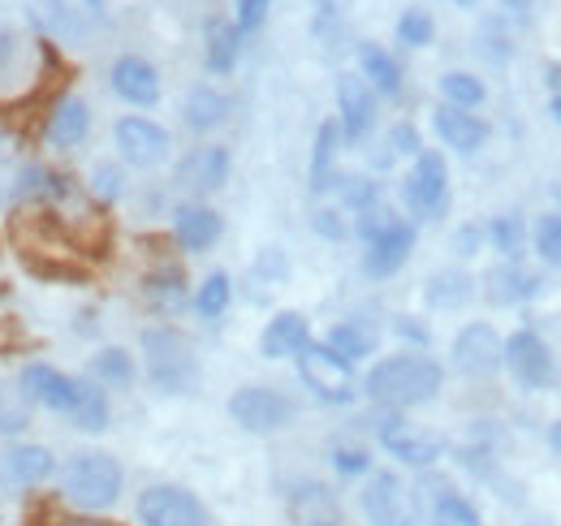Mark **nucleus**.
I'll use <instances>...</instances> for the list:
<instances>
[{"mask_svg":"<svg viewBox=\"0 0 561 526\" xmlns=\"http://www.w3.org/2000/svg\"><path fill=\"white\" fill-rule=\"evenodd\" d=\"M440 380H445V371L427 354H393V358H380L367 371L363 389H367L371 401H380V405L407 410V405L432 401V397L440 393Z\"/></svg>","mask_w":561,"mask_h":526,"instance_id":"f257e3e1","label":"nucleus"},{"mask_svg":"<svg viewBox=\"0 0 561 526\" xmlns=\"http://www.w3.org/2000/svg\"><path fill=\"white\" fill-rule=\"evenodd\" d=\"M142 354H147V376L160 393H195L199 389V354L191 336L178 329H147L142 332Z\"/></svg>","mask_w":561,"mask_h":526,"instance_id":"f03ea898","label":"nucleus"},{"mask_svg":"<svg viewBox=\"0 0 561 526\" xmlns=\"http://www.w3.org/2000/svg\"><path fill=\"white\" fill-rule=\"evenodd\" d=\"M61 483H66V496H70L78 510L100 514V510L117 505V496H122V466L108 458V454L87 449V454H73L70 458Z\"/></svg>","mask_w":561,"mask_h":526,"instance_id":"7ed1b4c3","label":"nucleus"},{"mask_svg":"<svg viewBox=\"0 0 561 526\" xmlns=\"http://www.w3.org/2000/svg\"><path fill=\"white\" fill-rule=\"evenodd\" d=\"M294 358H298V376H302V385L320 397V401H329V405H346V401H354V367L342 358V354H333L329 345H311V341H307Z\"/></svg>","mask_w":561,"mask_h":526,"instance_id":"20e7f679","label":"nucleus"},{"mask_svg":"<svg viewBox=\"0 0 561 526\" xmlns=\"http://www.w3.org/2000/svg\"><path fill=\"white\" fill-rule=\"evenodd\" d=\"M229 419L251 432V436H268L294 423V401L277 389H264V385H247L229 397Z\"/></svg>","mask_w":561,"mask_h":526,"instance_id":"39448f33","label":"nucleus"},{"mask_svg":"<svg viewBox=\"0 0 561 526\" xmlns=\"http://www.w3.org/2000/svg\"><path fill=\"white\" fill-rule=\"evenodd\" d=\"M363 514L371 526H415L420 518V505H415V492L398 479V474H371L367 488H363Z\"/></svg>","mask_w":561,"mask_h":526,"instance_id":"423d86ee","label":"nucleus"},{"mask_svg":"<svg viewBox=\"0 0 561 526\" xmlns=\"http://www.w3.org/2000/svg\"><path fill=\"white\" fill-rule=\"evenodd\" d=\"M402 198H407V207H411L420 220H436V216L445 211V203H449V169H445V156L420 151V156H415V169H411V178H407V186H402Z\"/></svg>","mask_w":561,"mask_h":526,"instance_id":"0eeeda50","label":"nucleus"},{"mask_svg":"<svg viewBox=\"0 0 561 526\" xmlns=\"http://www.w3.org/2000/svg\"><path fill=\"white\" fill-rule=\"evenodd\" d=\"M139 523L142 526H208V510L199 496L173 483H156L139 496Z\"/></svg>","mask_w":561,"mask_h":526,"instance_id":"6e6552de","label":"nucleus"},{"mask_svg":"<svg viewBox=\"0 0 561 526\" xmlns=\"http://www.w3.org/2000/svg\"><path fill=\"white\" fill-rule=\"evenodd\" d=\"M501 363L510 367L514 385L527 389V393H536V389H545L553 380V354L536 332H514L501 345Z\"/></svg>","mask_w":561,"mask_h":526,"instance_id":"1a4fd4ad","label":"nucleus"},{"mask_svg":"<svg viewBox=\"0 0 561 526\" xmlns=\"http://www.w3.org/2000/svg\"><path fill=\"white\" fill-rule=\"evenodd\" d=\"M117 147H122V160L126 164H135V169H156V164H164L169 160V130L164 126H156V122H147V117H122L117 122Z\"/></svg>","mask_w":561,"mask_h":526,"instance_id":"9d476101","label":"nucleus"},{"mask_svg":"<svg viewBox=\"0 0 561 526\" xmlns=\"http://www.w3.org/2000/svg\"><path fill=\"white\" fill-rule=\"evenodd\" d=\"M501 336L492 332V324H467V329L454 336V367L471 380L492 376L501 367Z\"/></svg>","mask_w":561,"mask_h":526,"instance_id":"9b49d317","label":"nucleus"},{"mask_svg":"<svg viewBox=\"0 0 561 526\" xmlns=\"http://www.w3.org/2000/svg\"><path fill=\"white\" fill-rule=\"evenodd\" d=\"M18 389L26 393V401H35V405H44V410H57V414H70L73 401H78V380H70L66 371H57V367H48V363L22 367Z\"/></svg>","mask_w":561,"mask_h":526,"instance_id":"f8f14e48","label":"nucleus"},{"mask_svg":"<svg viewBox=\"0 0 561 526\" xmlns=\"http://www.w3.org/2000/svg\"><path fill=\"white\" fill-rule=\"evenodd\" d=\"M337 108H342V138L363 142L376 126V91L363 82V73H342L337 78Z\"/></svg>","mask_w":561,"mask_h":526,"instance_id":"ddd939ff","label":"nucleus"},{"mask_svg":"<svg viewBox=\"0 0 561 526\" xmlns=\"http://www.w3.org/2000/svg\"><path fill=\"white\" fill-rule=\"evenodd\" d=\"M380 441H385V449H389L393 458L407 461V466H432V461L445 454V441H440V436H432V432H423V427H411V423H402V419H389L385 432H380Z\"/></svg>","mask_w":561,"mask_h":526,"instance_id":"4468645a","label":"nucleus"},{"mask_svg":"<svg viewBox=\"0 0 561 526\" xmlns=\"http://www.w3.org/2000/svg\"><path fill=\"white\" fill-rule=\"evenodd\" d=\"M229 182V151L225 147H195L182 164H178V186L195 191V195H211Z\"/></svg>","mask_w":561,"mask_h":526,"instance_id":"2eb2a0df","label":"nucleus"},{"mask_svg":"<svg viewBox=\"0 0 561 526\" xmlns=\"http://www.w3.org/2000/svg\"><path fill=\"white\" fill-rule=\"evenodd\" d=\"M411 251H415V229L407 225V220H398L389 233H380V238H371L367 242V251H363V272L367 276H393L402 263L411 260Z\"/></svg>","mask_w":561,"mask_h":526,"instance_id":"dca6fc26","label":"nucleus"},{"mask_svg":"<svg viewBox=\"0 0 561 526\" xmlns=\"http://www.w3.org/2000/svg\"><path fill=\"white\" fill-rule=\"evenodd\" d=\"M432 126H436L445 147H454V151H462V156H471V151H480V147L489 142V122H480L476 113L454 108V104H440V108L432 113Z\"/></svg>","mask_w":561,"mask_h":526,"instance_id":"f3484780","label":"nucleus"},{"mask_svg":"<svg viewBox=\"0 0 561 526\" xmlns=\"http://www.w3.org/2000/svg\"><path fill=\"white\" fill-rule=\"evenodd\" d=\"M220 216L211 211L208 203H182L178 211H173V238H178V247L182 251H211L216 247V238H220Z\"/></svg>","mask_w":561,"mask_h":526,"instance_id":"a211bd4d","label":"nucleus"},{"mask_svg":"<svg viewBox=\"0 0 561 526\" xmlns=\"http://www.w3.org/2000/svg\"><path fill=\"white\" fill-rule=\"evenodd\" d=\"M113 91L135 108H151L160 100V73L142 57H122L113 66Z\"/></svg>","mask_w":561,"mask_h":526,"instance_id":"6ab92c4d","label":"nucleus"},{"mask_svg":"<svg viewBox=\"0 0 561 526\" xmlns=\"http://www.w3.org/2000/svg\"><path fill=\"white\" fill-rule=\"evenodd\" d=\"M484 294H489V302L514 307V302H527V298L540 294V276L527 272L518 260H510L501 263V267H492L489 276H484Z\"/></svg>","mask_w":561,"mask_h":526,"instance_id":"aec40b11","label":"nucleus"},{"mask_svg":"<svg viewBox=\"0 0 561 526\" xmlns=\"http://www.w3.org/2000/svg\"><path fill=\"white\" fill-rule=\"evenodd\" d=\"M307 341H311L307 316H298V311H280V316L268 320V329H264V336H260V354H264V358H294Z\"/></svg>","mask_w":561,"mask_h":526,"instance_id":"412c9836","label":"nucleus"},{"mask_svg":"<svg viewBox=\"0 0 561 526\" xmlns=\"http://www.w3.org/2000/svg\"><path fill=\"white\" fill-rule=\"evenodd\" d=\"M87 130H91V108H87V100H78V95L57 100V108H53V117H48V142L61 147V151H70V147H78V142L87 138Z\"/></svg>","mask_w":561,"mask_h":526,"instance_id":"4be33fe9","label":"nucleus"},{"mask_svg":"<svg viewBox=\"0 0 561 526\" xmlns=\"http://www.w3.org/2000/svg\"><path fill=\"white\" fill-rule=\"evenodd\" d=\"M238 53H242V31L229 18H208V26H204V61H208L211 73H229L238 66Z\"/></svg>","mask_w":561,"mask_h":526,"instance_id":"5701e85b","label":"nucleus"},{"mask_svg":"<svg viewBox=\"0 0 561 526\" xmlns=\"http://www.w3.org/2000/svg\"><path fill=\"white\" fill-rule=\"evenodd\" d=\"M471 294H476V281H471L462 267L432 272V276H427V289H423V298H427L432 311H458V307L471 302Z\"/></svg>","mask_w":561,"mask_h":526,"instance_id":"b1692460","label":"nucleus"},{"mask_svg":"<svg viewBox=\"0 0 561 526\" xmlns=\"http://www.w3.org/2000/svg\"><path fill=\"white\" fill-rule=\"evenodd\" d=\"M142 294H147V302H151L156 311H178V307H186V298H191V289H186V272L173 267V263H164V267L147 272Z\"/></svg>","mask_w":561,"mask_h":526,"instance_id":"393cba45","label":"nucleus"},{"mask_svg":"<svg viewBox=\"0 0 561 526\" xmlns=\"http://www.w3.org/2000/svg\"><path fill=\"white\" fill-rule=\"evenodd\" d=\"M53 470H57V458H53V449H44V445H13V449L4 454V474H9L13 483H44Z\"/></svg>","mask_w":561,"mask_h":526,"instance_id":"a878e982","label":"nucleus"},{"mask_svg":"<svg viewBox=\"0 0 561 526\" xmlns=\"http://www.w3.org/2000/svg\"><path fill=\"white\" fill-rule=\"evenodd\" d=\"M358 69H363V82L371 91H380V95H398L402 91V69L380 44H358Z\"/></svg>","mask_w":561,"mask_h":526,"instance_id":"bb28decb","label":"nucleus"},{"mask_svg":"<svg viewBox=\"0 0 561 526\" xmlns=\"http://www.w3.org/2000/svg\"><path fill=\"white\" fill-rule=\"evenodd\" d=\"M182 117H186L191 130H199V134L216 130V126H225V117H229V95H220V91H211V87H195V91L186 95Z\"/></svg>","mask_w":561,"mask_h":526,"instance_id":"cd10ccee","label":"nucleus"},{"mask_svg":"<svg viewBox=\"0 0 561 526\" xmlns=\"http://www.w3.org/2000/svg\"><path fill=\"white\" fill-rule=\"evenodd\" d=\"M337 142H342V126L324 122L316 130V156H311V195H324L333 186V160H337Z\"/></svg>","mask_w":561,"mask_h":526,"instance_id":"c85d7f7f","label":"nucleus"},{"mask_svg":"<svg viewBox=\"0 0 561 526\" xmlns=\"http://www.w3.org/2000/svg\"><path fill=\"white\" fill-rule=\"evenodd\" d=\"M324 345H329L333 354H342L346 363H358V358H367V354L376 350V332L367 329L363 320H342V324L329 329Z\"/></svg>","mask_w":561,"mask_h":526,"instance_id":"c756f323","label":"nucleus"},{"mask_svg":"<svg viewBox=\"0 0 561 526\" xmlns=\"http://www.w3.org/2000/svg\"><path fill=\"white\" fill-rule=\"evenodd\" d=\"M91 376L100 380V385H108V389H130L135 385V358L126 354V350H100L95 358H91Z\"/></svg>","mask_w":561,"mask_h":526,"instance_id":"7c9ffc66","label":"nucleus"},{"mask_svg":"<svg viewBox=\"0 0 561 526\" xmlns=\"http://www.w3.org/2000/svg\"><path fill=\"white\" fill-rule=\"evenodd\" d=\"M53 22L66 35H82L87 26H100L104 22V0H57L53 4Z\"/></svg>","mask_w":561,"mask_h":526,"instance_id":"2f4dec72","label":"nucleus"},{"mask_svg":"<svg viewBox=\"0 0 561 526\" xmlns=\"http://www.w3.org/2000/svg\"><path fill=\"white\" fill-rule=\"evenodd\" d=\"M70 419L73 427H82V432H104L108 427V397H104V389L78 385V401H73Z\"/></svg>","mask_w":561,"mask_h":526,"instance_id":"473e14b6","label":"nucleus"},{"mask_svg":"<svg viewBox=\"0 0 561 526\" xmlns=\"http://www.w3.org/2000/svg\"><path fill=\"white\" fill-rule=\"evenodd\" d=\"M440 95H445V104H454V108H480L484 104V82L476 78V73H462V69H454V73H445L440 78Z\"/></svg>","mask_w":561,"mask_h":526,"instance_id":"72a5a7b5","label":"nucleus"},{"mask_svg":"<svg viewBox=\"0 0 561 526\" xmlns=\"http://www.w3.org/2000/svg\"><path fill=\"white\" fill-rule=\"evenodd\" d=\"M31 427V401L18 385L0 380V436H18Z\"/></svg>","mask_w":561,"mask_h":526,"instance_id":"f704fd0d","label":"nucleus"},{"mask_svg":"<svg viewBox=\"0 0 561 526\" xmlns=\"http://www.w3.org/2000/svg\"><path fill=\"white\" fill-rule=\"evenodd\" d=\"M57 195H61V178L48 173V169H39V164L22 169L18 182H13V198H18V203H31V198H57Z\"/></svg>","mask_w":561,"mask_h":526,"instance_id":"c9c22d12","label":"nucleus"},{"mask_svg":"<svg viewBox=\"0 0 561 526\" xmlns=\"http://www.w3.org/2000/svg\"><path fill=\"white\" fill-rule=\"evenodd\" d=\"M432 514H436V523H440V526H480L476 505H471L467 496H458L454 488H440V492H436Z\"/></svg>","mask_w":561,"mask_h":526,"instance_id":"e433bc0d","label":"nucleus"},{"mask_svg":"<svg viewBox=\"0 0 561 526\" xmlns=\"http://www.w3.org/2000/svg\"><path fill=\"white\" fill-rule=\"evenodd\" d=\"M229 298H233L229 276H225V272H211L208 281L199 285V294H195V311H199L204 320H220L225 307H229Z\"/></svg>","mask_w":561,"mask_h":526,"instance_id":"4c0bfd02","label":"nucleus"},{"mask_svg":"<svg viewBox=\"0 0 561 526\" xmlns=\"http://www.w3.org/2000/svg\"><path fill=\"white\" fill-rule=\"evenodd\" d=\"M432 35H436L432 13H423V9H407V13L398 18V44H407V48H423V44H432Z\"/></svg>","mask_w":561,"mask_h":526,"instance_id":"58836bf2","label":"nucleus"},{"mask_svg":"<svg viewBox=\"0 0 561 526\" xmlns=\"http://www.w3.org/2000/svg\"><path fill=\"white\" fill-rule=\"evenodd\" d=\"M489 233H492V247H496L505 260H518V255H523V220H518V216H496Z\"/></svg>","mask_w":561,"mask_h":526,"instance_id":"ea45409f","label":"nucleus"},{"mask_svg":"<svg viewBox=\"0 0 561 526\" xmlns=\"http://www.w3.org/2000/svg\"><path fill=\"white\" fill-rule=\"evenodd\" d=\"M536 251H540V260L561 267V211L553 216H540V225H536Z\"/></svg>","mask_w":561,"mask_h":526,"instance_id":"a19ab883","label":"nucleus"},{"mask_svg":"<svg viewBox=\"0 0 561 526\" xmlns=\"http://www.w3.org/2000/svg\"><path fill=\"white\" fill-rule=\"evenodd\" d=\"M393 225H398V216H393L389 207H380V203H371V207H363V211H358V238H363V242H371V238L389 233Z\"/></svg>","mask_w":561,"mask_h":526,"instance_id":"79ce46f5","label":"nucleus"},{"mask_svg":"<svg viewBox=\"0 0 561 526\" xmlns=\"http://www.w3.org/2000/svg\"><path fill=\"white\" fill-rule=\"evenodd\" d=\"M233 26L242 31V35H251V31H260L264 26V18H268V9H273V0H233Z\"/></svg>","mask_w":561,"mask_h":526,"instance_id":"37998d69","label":"nucleus"},{"mask_svg":"<svg viewBox=\"0 0 561 526\" xmlns=\"http://www.w3.org/2000/svg\"><path fill=\"white\" fill-rule=\"evenodd\" d=\"M91 191L104 198V203H113V198L122 195V169H117V164H100V169L91 173Z\"/></svg>","mask_w":561,"mask_h":526,"instance_id":"c03bdc74","label":"nucleus"},{"mask_svg":"<svg viewBox=\"0 0 561 526\" xmlns=\"http://www.w3.org/2000/svg\"><path fill=\"white\" fill-rule=\"evenodd\" d=\"M342 198L363 211V207L376 203V182H367V178H346V182H342Z\"/></svg>","mask_w":561,"mask_h":526,"instance_id":"a18cd8bd","label":"nucleus"},{"mask_svg":"<svg viewBox=\"0 0 561 526\" xmlns=\"http://www.w3.org/2000/svg\"><path fill=\"white\" fill-rule=\"evenodd\" d=\"M333 466H337V474H367V449H333Z\"/></svg>","mask_w":561,"mask_h":526,"instance_id":"49530a36","label":"nucleus"},{"mask_svg":"<svg viewBox=\"0 0 561 526\" xmlns=\"http://www.w3.org/2000/svg\"><path fill=\"white\" fill-rule=\"evenodd\" d=\"M389 142H393V151L398 156H420V134H415V126H393V134H389Z\"/></svg>","mask_w":561,"mask_h":526,"instance_id":"de8ad7c7","label":"nucleus"},{"mask_svg":"<svg viewBox=\"0 0 561 526\" xmlns=\"http://www.w3.org/2000/svg\"><path fill=\"white\" fill-rule=\"evenodd\" d=\"M316 233H324V238H333V242H342L346 238V225H342V211H316Z\"/></svg>","mask_w":561,"mask_h":526,"instance_id":"09e8293b","label":"nucleus"},{"mask_svg":"<svg viewBox=\"0 0 561 526\" xmlns=\"http://www.w3.org/2000/svg\"><path fill=\"white\" fill-rule=\"evenodd\" d=\"M454 247H458V255H476V251H480V229H476V225L458 229V242H454Z\"/></svg>","mask_w":561,"mask_h":526,"instance_id":"8fccbe9b","label":"nucleus"},{"mask_svg":"<svg viewBox=\"0 0 561 526\" xmlns=\"http://www.w3.org/2000/svg\"><path fill=\"white\" fill-rule=\"evenodd\" d=\"M316 4H320V13H324V18H337V13H346V9H351L354 0H316Z\"/></svg>","mask_w":561,"mask_h":526,"instance_id":"3c124183","label":"nucleus"},{"mask_svg":"<svg viewBox=\"0 0 561 526\" xmlns=\"http://www.w3.org/2000/svg\"><path fill=\"white\" fill-rule=\"evenodd\" d=\"M505 9H510V13H518V22H527V18H531V0H505Z\"/></svg>","mask_w":561,"mask_h":526,"instance_id":"603ef678","label":"nucleus"},{"mask_svg":"<svg viewBox=\"0 0 561 526\" xmlns=\"http://www.w3.org/2000/svg\"><path fill=\"white\" fill-rule=\"evenodd\" d=\"M549 113H553V122L561 126V95H553V104H549Z\"/></svg>","mask_w":561,"mask_h":526,"instance_id":"864d4df0","label":"nucleus"},{"mask_svg":"<svg viewBox=\"0 0 561 526\" xmlns=\"http://www.w3.org/2000/svg\"><path fill=\"white\" fill-rule=\"evenodd\" d=\"M553 445H558V454H561V423L553 427Z\"/></svg>","mask_w":561,"mask_h":526,"instance_id":"5fc2aeb1","label":"nucleus"},{"mask_svg":"<svg viewBox=\"0 0 561 526\" xmlns=\"http://www.w3.org/2000/svg\"><path fill=\"white\" fill-rule=\"evenodd\" d=\"M454 4H462V9H471V4H476V0H454Z\"/></svg>","mask_w":561,"mask_h":526,"instance_id":"6e6d98bb","label":"nucleus"},{"mask_svg":"<svg viewBox=\"0 0 561 526\" xmlns=\"http://www.w3.org/2000/svg\"><path fill=\"white\" fill-rule=\"evenodd\" d=\"M66 526H104V523H66Z\"/></svg>","mask_w":561,"mask_h":526,"instance_id":"4d7b16f0","label":"nucleus"},{"mask_svg":"<svg viewBox=\"0 0 561 526\" xmlns=\"http://www.w3.org/2000/svg\"><path fill=\"white\" fill-rule=\"evenodd\" d=\"M307 526H337V523H307Z\"/></svg>","mask_w":561,"mask_h":526,"instance_id":"13d9d810","label":"nucleus"}]
</instances>
